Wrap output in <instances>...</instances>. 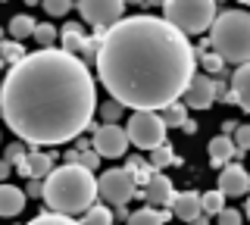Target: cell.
Wrapping results in <instances>:
<instances>
[{"label":"cell","mask_w":250,"mask_h":225,"mask_svg":"<svg viewBox=\"0 0 250 225\" xmlns=\"http://www.w3.org/2000/svg\"><path fill=\"white\" fill-rule=\"evenodd\" d=\"M213 103H216L213 79L200 69V72H194V79H191V84H188V91H185V106L188 110H209Z\"/></svg>","instance_id":"obj_10"},{"label":"cell","mask_w":250,"mask_h":225,"mask_svg":"<svg viewBox=\"0 0 250 225\" xmlns=\"http://www.w3.org/2000/svg\"><path fill=\"white\" fill-rule=\"evenodd\" d=\"M163 122H166V128H182L185 125V119H188V106L185 103H169V106H163Z\"/></svg>","instance_id":"obj_22"},{"label":"cell","mask_w":250,"mask_h":225,"mask_svg":"<svg viewBox=\"0 0 250 225\" xmlns=\"http://www.w3.org/2000/svg\"><path fill=\"white\" fill-rule=\"evenodd\" d=\"M200 206H203V213H207V216H219L225 209V194L219 191V188L200 194Z\"/></svg>","instance_id":"obj_24"},{"label":"cell","mask_w":250,"mask_h":225,"mask_svg":"<svg viewBox=\"0 0 250 225\" xmlns=\"http://www.w3.org/2000/svg\"><path fill=\"white\" fill-rule=\"evenodd\" d=\"M113 222H116V209L109 204H91L82 219V225H113Z\"/></svg>","instance_id":"obj_21"},{"label":"cell","mask_w":250,"mask_h":225,"mask_svg":"<svg viewBox=\"0 0 250 225\" xmlns=\"http://www.w3.org/2000/svg\"><path fill=\"white\" fill-rule=\"evenodd\" d=\"M25 141H22V144H10V147H6V160H10V163H19L22 157H25Z\"/></svg>","instance_id":"obj_36"},{"label":"cell","mask_w":250,"mask_h":225,"mask_svg":"<svg viewBox=\"0 0 250 225\" xmlns=\"http://www.w3.org/2000/svg\"><path fill=\"white\" fill-rule=\"evenodd\" d=\"M128 131L119 128L116 122H104V125H94V138H91V147L106 160H119L125 157V147H128Z\"/></svg>","instance_id":"obj_9"},{"label":"cell","mask_w":250,"mask_h":225,"mask_svg":"<svg viewBox=\"0 0 250 225\" xmlns=\"http://www.w3.org/2000/svg\"><path fill=\"white\" fill-rule=\"evenodd\" d=\"M238 125H241V122H231V119H225V122H222V135H234V131H238Z\"/></svg>","instance_id":"obj_39"},{"label":"cell","mask_w":250,"mask_h":225,"mask_svg":"<svg viewBox=\"0 0 250 225\" xmlns=\"http://www.w3.org/2000/svg\"><path fill=\"white\" fill-rule=\"evenodd\" d=\"M241 3H244V6H250V0H241Z\"/></svg>","instance_id":"obj_47"},{"label":"cell","mask_w":250,"mask_h":225,"mask_svg":"<svg viewBox=\"0 0 250 225\" xmlns=\"http://www.w3.org/2000/svg\"><path fill=\"white\" fill-rule=\"evenodd\" d=\"M41 200L53 213H62V216L84 213L91 204H97V178L82 163L53 166V172L44 178V197Z\"/></svg>","instance_id":"obj_3"},{"label":"cell","mask_w":250,"mask_h":225,"mask_svg":"<svg viewBox=\"0 0 250 225\" xmlns=\"http://www.w3.org/2000/svg\"><path fill=\"white\" fill-rule=\"evenodd\" d=\"M244 216H250V191H247V206H244Z\"/></svg>","instance_id":"obj_43"},{"label":"cell","mask_w":250,"mask_h":225,"mask_svg":"<svg viewBox=\"0 0 250 225\" xmlns=\"http://www.w3.org/2000/svg\"><path fill=\"white\" fill-rule=\"evenodd\" d=\"M78 163H82L84 169H91V172H97V169H100V153L94 150V147H91V150H82V153H78Z\"/></svg>","instance_id":"obj_35"},{"label":"cell","mask_w":250,"mask_h":225,"mask_svg":"<svg viewBox=\"0 0 250 225\" xmlns=\"http://www.w3.org/2000/svg\"><path fill=\"white\" fill-rule=\"evenodd\" d=\"M10 172H13V163L10 160H0V182H6V178H10Z\"/></svg>","instance_id":"obj_38"},{"label":"cell","mask_w":250,"mask_h":225,"mask_svg":"<svg viewBox=\"0 0 250 225\" xmlns=\"http://www.w3.org/2000/svg\"><path fill=\"white\" fill-rule=\"evenodd\" d=\"M41 10L47 13V16H66L69 10H72V0H41Z\"/></svg>","instance_id":"obj_31"},{"label":"cell","mask_w":250,"mask_h":225,"mask_svg":"<svg viewBox=\"0 0 250 225\" xmlns=\"http://www.w3.org/2000/svg\"><path fill=\"white\" fill-rule=\"evenodd\" d=\"M38 41V47H53V44L60 41V32L50 25V22H38L35 25V35H31Z\"/></svg>","instance_id":"obj_25"},{"label":"cell","mask_w":250,"mask_h":225,"mask_svg":"<svg viewBox=\"0 0 250 225\" xmlns=\"http://www.w3.org/2000/svg\"><path fill=\"white\" fill-rule=\"evenodd\" d=\"M185 131H188V135H194V131H197V125H194V122L191 119H185V125H182Z\"/></svg>","instance_id":"obj_40"},{"label":"cell","mask_w":250,"mask_h":225,"mask_svg":"<svg viewBox=\"0 0 250 225\" xmlns=\"http://www.w3.org/2000/svg\"><path fill=\"white\" fill-rule=\"evenodd\" d=\"M113 225H116V222H113Z\"/></svg>","instance_id":"obj_50"},{"label":"cell","mask_w":250,"mask_h":225,"mask_svg":"<svg viewBox=\"0 0 250 225\" xmlns=\"http://www.w3.org/2000/svg\"><path fill=\"white\" fill-rule=\"evenodd\" d=\"M25 200H28V194L22 188H16L10 182H0V216H3V219L19 216L22 209H25Z\"/></svg>","instance_id":"obj_14"},{"label":"cell","mask_w":250,"mask_h":225,"mask_svg":"<svg viewBox=\"0 0 250 225\" xmlns=\"http://www.w3.org/2000/svg\"><path fill=\"white\" fill-rule=\"evenodd\" d=\"M147 3H153V6H163V3H166V0H147Z\"/></svg>","instance_id":"obj_44"},{"label":"cell","mask_w":250,"mask_h":225,"mask_svg":"<svg viewBox=\"0 0 250 225\" xmlns=\"http://www.w3.org/2000/svg\"><path fill=\"white\" fill-rule=\"evenodd\" d=\"M25 3H28V6H35V3H41V0H25Z\"/></svg>","instance_id":"obj_46"},{"label":"cell","mask_w":250,"mask_h":225,"mask_svg":"<svg viewBox=\"0 0 250 225\" xmlns=\"http://www.w3.org/2000/svg\"><path fill=\"white\" fill-rule=\"evenodd\" d=\"M3 122L31 147H60L91 128L97 91L88 63L69 50L41 47L10 66L0 82Z\"/></svg>","instance_id":"obj_1"},{"label":"cell","mask_w":250,"mask_h":225,"mask_svg":"<svg viewBox=\"0 0 250 225\" xmlns=\"http://www.w3.org/2000/svg\"><path fill=\"white\" fill-rule=\"evenodd\" d=\"M194 47L163 16H125L100 41L97 75L109 97L128 110H163L185 97L194 79Z\"/></svg>","instance_id":"obj_2"},{"label":"cell","mask_w":250,"mask_h":225,"mask_svg":"<svg viewBox=\"0 0 250 225\" xmlns=\"http://www.w3.org/2000/svg\"><path fill=\"white\" fill-rule=\"evenodd\" d=\"M141 194H144V200L150 206H172V200H175V188H172V182L163 172H153Z\"/></svg>","instance_id":"obj_13"},{"label":"cell","mask_w":250,"mask_h":225,"mask_svg":"<svg viewBox=\"0 0 250 225\" xmlns=\"http://www.w3.org/2000/svg\"><path fill=\"white\" fill-rule=\"evenodd\" d=\"M28 225H82V222H75V216H62V213H41V216H35Z\"/></svg>","instance_id":"obj_29"},{"label":"cell","mask_w":250,"mask_h":225,"mask_svg":"<svg viewBox=\"0 0 250 225\" xmlns=\"http://www.w3.org/2000/svg\"><path fill=\"white\" fill-rule=\"evenodd\" d=\"M25 57V47H22V41H0V60H3V63H19V60Z\"/></svg>","instance_id":"obj_26"},{"label":"cell","mask_w":250,"mask_h":225,"mask_svg":"<svg viewBox=\"0 0 250 225\" xmlns=\"http://www.w3.org/2000/svg\"><path fill=\"white\" fill-rule=\"evenodd\" d=\"M150 163H153V169H166V166H178L182 160L175 157V150H172L169 144H160V147L150 150Z\"/></svg>","instance_id":"obj_23"},{"label":"cell","mask_w":250,"mask_h":225,"mask_svg":"<svg viewBox=\"0 0 250 225\" xmlns=\"http://www.w3.org/2000/svg\"><path fill=\"white\" fill-rule=\"evenodd\" d=\"M209 166H216V169H222L225 163H231L234 160V153H238V147H234L231 141V135H216L213 141H209Z\"/></svg>","instance_id":"obj_15"},{"label":"cell","mask_w":250,"mask_h":225,"mask_svg":"<svg viewBox=\"0 0 250 225\" xmlns=\"http://www.w3.org/2000/svg\"><path fill=\"white\" fill-rule=\"evenodd\" d=\"M3 38H6V28H3V25H0V41H3Z\"/></svg>","instance_id":"obj_45"},{"label":"cell","mask_w":250,"mask_h":225,"mask_svg":"<svg viewBox=\"0 0 250 225\" xmlns=\"http://www.w3.org/2000/svg\"><path fill=\"white\" fill-rule=\"evenodd\" d=\"M216 13V0H166L163 3V19H169L185 35L209 32Z\"/></svg>","instance_id":"obj_5"},{"label":"cell","mask_w":250,"mask_h":225,"mask_svg":"<svg viewBox=\"0 0 250 225\" xmlns=\"http://www.w3.org/2000/svg\"><path fill=\"white\" fill-rule=\"evenodd\" d=\"M28 197H44V178H28V188H25Z\"/></svg>","instance_id":"obj_37"},{"label":"cell","mask_w":250,"mask_h":225,"mask_svg":"<svg viewBox=\"0 0 250 225\" xmlns=\"http://www.w3.org/2000/svg\"><path fill=\"white\" fill-rule=\"evenodd\" d=\"M35 25L38 22L28 16V13H16V16L10 19V25H6V32H10L13 41H25V38L35 35Z\"/></svg>","instance_id":"obj_20"},{"label":"cell","mask_w":250,"mask_h":225,"mask_svg":"<svg viewBox=\"0 0 250 225\" xmlns=\"http://www.w3.org/2000/svg\"><path fill=\"white\" fill-rule=\"evenodd\" d=\"M125 3H128V6H144L147 0H125Z\"/></svg>","instance_id":"obj_42"},{"label":"cell","mask_w":250,"mask_h":225,"mask_svg":"<svg viewBox=\"0 0 250 225\" xmlns=\"http://www.w3.org/2000/svg\"><path fill=\"white\" fill-rule=\"evenodd\" d=\"M0 116H3V106H0Z\"/></svg>","instance_id":"obj_48"},{"label":"cell","mask_w":250,"mask_h":225,"mask_svg":"<svg viewBox=\"0 0 250 225\" xmlns=\"http://www.w3.org/2000/svg\"><path fill=\"white\" fill-rule=\"evenodd\" d=\"M172 216H178L182 222H191V225H203V206H200V194L197 191H185V194H175L172 200Z\"/></svg>","instance_id":"obj_12"},{"label":"cell","mask_w":250,"mask_h":225,"mask_svg":"<svg viewBox=\"0 0 250 225\" xmlns=\"http://www.w3.org/2000/svg\"><path fill=\"white\" fill-rule=\"evenodd\" d=\"M128 141L138 147V150H153V147L166 144V122L156 110H135L128 116Z\"/></svg>","instance_id":"obj_6"},{"label":"cell","mask_w":250,"mask_h":225,"mask_svg":"<svg viewBox=\"0 0 250 225\" xmlns=\"http://www.w3.org/2000/svg\"><path fill=\"white\" fill-rule=\"evenodd\" d=\"M125 166L135 172L138 184H147V182H150V175H153V163H144L141 157H131V160H125Z\"/></svg>","instance_id":"obj_28"},{"label":"cell","mask_w":250,"mask_h":225,"mask_svg":"<svg viewBox=\"0 0 250 225\" xmlns=\"http://www.w3.org/2000/svg\"><path fill=\"white\" fill-rule=\"evenodd\" d=\"M209 47L225 63H250V13L247 10H219L209 25Z\"/></svg>","instance_id":"obj_4"},{"label":"cell","mask_w":250,"mask_h":225,"mask_svg":"<svg viewBox=\"0 0 250 225\" xmlns=\"http://www.w3.org/2000/svg\"><path fill=\"white\" fill-rule=\"evenodd\" d=\"M122 116H125V106L119 103V100L109 97V100H104V103H100V119H104V122H119Z\"/></svg>","instance_id":"obj_30"},{"label":"cell","mask_w":250,"mask_h":225,"mask_svg":"<svg viewBox=\"0 0 250 225\" xmlns=\"http://www.w3.org/2000/svg\"><path fill=\"white\" fill-rule=\"evenodd\" d=\"M78 13H82V19L94 25L97 32H106L109 25H116V22L122 19L125 13V0H78Z\"/></svg>","instance_id":"obj_8"},{"label":"cell","mask_w":250,"mask_h":225,"mask_svg":"<svg viewBox=\"0 0 250 225\" xmlns=\"http://www.w3.org/2000/svg\"><path fill=\"white\" fill-rule=\"evenodd\" d=\"M0 66H3V60H0Z\"/></svg>","instance_id":"obj_49"},{"label":"cell","mask_w":250,"mask_h":225,"mask_svg":"<svg viewBox=\"0 0 250 225\" xmlns=\"http://www.w3.org/2000/svg\"><path fill=\"white\" fill-rule=\"evenodd\" d=\"M231 141H234V147H238V150L250 153V125H238V131L231 135Z\"/></svg>","instance_id":"obj_34"},{"label":"cell","mask_w":250,"mask_h":225,"mask_svg":"<svg viewBox=\"0 0 250 225\" xmlns=\"http://www.w3.org/2000/svg\"><path fill=\"white\" fill-rule=\"evenodd\" d=\"M169 219H172V213H166V209H153L150 204H147L144 209L131 213L128 219H125V225H166Z\"/></svg>","instance_id":"obj_19"},{"label":"cell","mask_w":250,"mask_h":225,"mask_svg":"<svg viewBox=\"0 0 250 225\" xmlns=\"http://www.w3.org/2000/svg\"><path fill=\"white\" fill-rule=\"evenodd\" d=\"M219 219V225H244V213L241 209H231V206H225L222 213L216 216Z\"/></svg>","instance_id":"obj_33"},{"label":"cell","mask_w":250,"mask_h":225,"mask_svg":"<svg viewBox=\"0 0 250 225\" xmlns=\"http://www.w3.org/2000/svg\"><path fill=\"white\" fill-rule=\"evenodd\" d=\"M60 41H62V50L82 57V53H84V44H88V35H84V28L78 25V22H66V25L60 28Z\"/></svg>","instance_id":"obj_16"},{"label":"cell","mask_w":250,"mask_h":225,"mask_svg":"<svg viewBox=\"0 0 250 225\" xmlns=\"http://www.w3.org/2000/svg\"><path fill=\"white\" fill-rule=\"evenodd\" d=\"M213 94H216V100H222V103H238V97H234L231 84H225V79L213 82Z\"/></svg>","instance_id":"obj_32"},{"label":"cell","mask_w":250,"mask_h":225,"mask_svg":"<svg viewBox=\"0 0 250 225\" xmlns=\"http://www.w3.org/2000/svg\"><path fill=\"white\" fill-rule=\"evenodd\" d=\"M225 66H229V63H225L216 50L213 53H200V69L207 75H225Z\"/></svg>","instance_id":"obj_27"},{"label":"cell","mask_w":250,"mask_h":225,"mask_svg":"<svg viewBox=\"0 0 250 225\" xmlns=\"http://www.w3.org/2000/svg\"><path fill=\"white\" fill-rule=\"evenodd\" d=\"M231 91L238 97V106L244 113H250V63H241L231 75Z\"/></svg>","instance_id":"obj_17"},{"label":"cell","mask_w":250,"mask_h":225,"mask_svg":"<svg viewBox=\"0 0 250 225\" xmlns=\"http://www.w3.org/2000/svg\"><path fill=\"white\" fill-rule=\"evenodd\" d=\"M25 163H28V178H47L53 172V157L44 150H28Z\"/></svg>","instance_id":"obj_18"},{"label":"cell","mask_w":250,"mask_h":225,"mask_svg":"<svg viewBox=\"0 0 250 225\" xmlns=\"http://www.w3.org/2000/svg\"><path fill=\"white\" fill-rule=\"evenodd\" d=\"M78 153H82V150H69L66 153V163H78Z\"/></svg>","instance_id":"obj_41"},{"label":"cell","mask_w":250,"mask_h":225,"mask_svg":"<svg viewBox=\"0 0 250 225\" xmlns=\"http://www.w3.org/2000/svg\"><path fill=\"white\" fill-rule=\"evenodd\" d=\"M219 191L225 194V197H244L250 191V175L247 169L241 166V163H225L222 169H219Z\"/></svg>","instance_id":"obj_11"},{"label":"cell","mask_w":250,"mask_h":225,"mask_svg":"<svg viewBox=\"0 0 250 225\" xmlns=\"http://www.w3.org/2000/svg\"><path fill=\"white\" fill-rule=\"evenodd\" d=\"M97 194L109 206H128V200L141 191H138L135 172L125 166V169H106V172L97 178Z\"/></svg>","instance_id":"obj_7"}]
</instances>
